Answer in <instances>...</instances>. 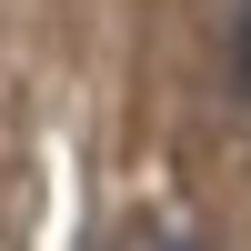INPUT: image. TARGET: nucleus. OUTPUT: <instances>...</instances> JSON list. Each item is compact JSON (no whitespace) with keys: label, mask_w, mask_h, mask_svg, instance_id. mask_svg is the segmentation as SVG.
<instances>
[{"label":"nucleus","mask_w":251,"mask_h":251,"mask_svg":"<svg viewBox=\"0 0 251 251\" xmlns=\"http://www.w3.org/2000/svg\"><path fill=\"white\" fill-rule=\"evenodd\" d=\"M231 80H241V100H251V0H241V30H231Z\"/></svg>","instance_id":"1"},{"label":"nucleus","mask_w":251,"mask_h":251,"mask_svg":"<svg viewBox=\"0 0 251 251\" xmlns=\"http://www.w3.org/2000/svg\"><path fill=\"white\" fill-rule=\"evenodd\" d=\"M171 251H191V241H171Z\"/></svg>","instance_id":"2"}]
</instances>
